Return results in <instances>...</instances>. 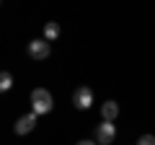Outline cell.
Returning <instances> with one entry per match:
<instances>
[{
  "label": "cell",
  "mask_w": 155,
  "mask_h": 145,
  "mask_svg": "<svg viewBox=\"0 0 155 145\" xmlns=\"http://www.w3.org/2000/svg\"><path fill=\"white\" fill-rule=\"evenodd\" d=\"M72 104H75L80 112L91 109V106H93V88H91V86H80V88L72 93Z\"/></svg>",
  "instance_id": "7a4b0ae2"
},
{
  "label": "cell",
  "mask_w": 155,
  "mask_h": 145,
  "mask_svg": "<svg viewBox=\"0 0 155 145\" xmlns=\"http://www.w3.org/2000/svg\"><path fill=\"white\" fill-rule=\"evenodd\" d=\"M52 55V44L47 39H34L28 42V57H34V60H47V57Z\"/></svg>",
  "instance_id": "3957f363"
},
{
  "label": "cell",
  "mask_w": 155,
  "mask_h": 145,
  "mask_svg": "<svg viewBox=\"0 0 155 145\" xmlns=\"http://www.w3.org/2000/svg\"><path fill=\"white\" fill-rule=\"evenodd\" d=\"M34 127H36V114L28 112V114H23V117L16 122V135H28Z\"/></svg>",
  "instance_id": "5b68a950"
},
{
  "label": "cell",
  "mask_w": 155,
  "mask_h": 145,
  "mask_svg": "<svg viewBox=\"0 0 155 145\" xmlns=\"http://www.w3.org/2000/svg\"><path fill=\"white\" fill-rule=\"evenodd\" d=\"M137 145H155V135H142L137 140Z\"/></svg>",
  "instance_id": "9c48e42d"
},
{
  "label": "cell",
  "mask_w": 155,
  "mask_h": 145,
  "mask_svg": "<svg viewBox=\"0 0 155 145\" xmlns=\"http://www.w3.org/2000/svg\"><path fill=\"white\" fill-rule=\"evenodd\" d=\"M116 137V124L114 122H101L98 127H96V140H98V145H111Z\"/></svg>",
  "instance_id": "277c9868"
},
{
  "label": "cell",
  "mask_w": 155,
  "mask_h": 145,
  "mask_svg": "<svg viewBox=\"0 0 155 145\" xmlns=\"http://www.w3.org/2000/svg\"><path fill=\"white\" fill-rule=\"evenodd\" d=\"M101 117H104V122H114V119L119 117V104H116V101L101 104Z\"/></svg>",
  "instance_id": "8992f818"
},
{
  "label": "cell",
  "mask_w": 155,
  "mask_h": 145,
  "mask_svg": "<svg viewBox=\"0 0 155 145\" xmlns=\"http://www.w3.org/2000/svg\"><path fill=\"white\" fill-rule=\"evenodd\" d=\"M31 106H34V114L41 117V114H49L54 101H52V93L47 88H34L31 91Z\"/></svg>",
  "instance_id": "6da1fadb"
},
{
  "label": "cell",
  "mask_w": 155,
  "mask_h": 145,
  "mask_svg": "<svg viewBox=\"0 0 155 145\" xmlns=\"http://www.w3.org/2000/svg\"><path fill=\"white\" fill-rule=\"evenodd\" d=\"M60 34H62V29H60L57 21H47L44 23V39L47 42H57V39H60Z\"/></svg>",
  "instance_id": "52a82bcc"
},
{
  "label": "cell",
  "mask_w": 155,
  "mask_h": 145,
  "mask_svg": "<svg viewBox=\"0 0 155 145\" xmlns=\"http://www.w3.org/2000/svg\"><path fill=\"white\" fill-rule=\"evenodd\" d=\"M13 88V75L8 70H3L0 72V91H11Z\"/></svg>",
  "instance_id": "ba28073f"
},
{
  "label": "cell",
  "mask_w": 155,
  "mask_h": 145,
  "mask_svg": "<svg viewBox=\"0 0 155 145\" xmlns=\"http://www.w3.org/2000/svg\"><path fill=\"white\" fill-rule=\"evenodd\" d=\"M78 145H98V143H93V140H80Z\"/></svg>",
  "instance_id": "30bf717a"
}]
</instances>
